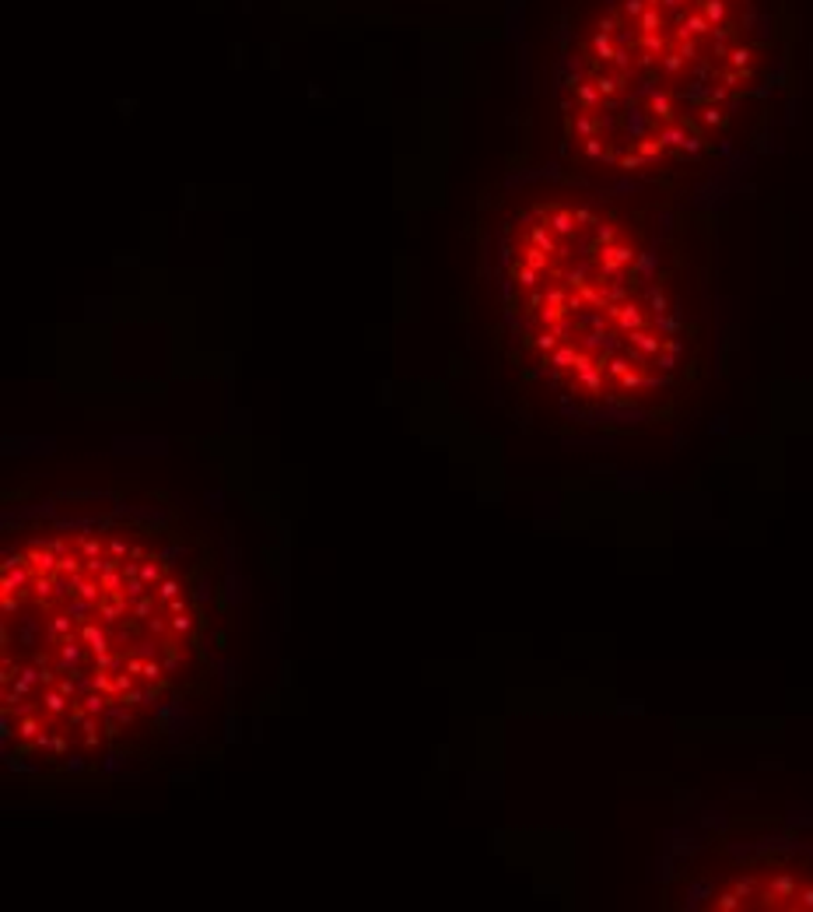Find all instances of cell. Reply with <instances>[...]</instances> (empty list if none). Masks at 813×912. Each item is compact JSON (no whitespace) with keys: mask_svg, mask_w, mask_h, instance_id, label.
<instances>
[{"mask_svg":"<svg viewBox=\"0 0 813 912\" xmlns=\"http://www.w3.org/2000/svg\"><path fill=\"white\" fill-rule=\"evenodd\" d=\"M210 547L140 485L18 495L0 562L4 761L95 779L155 754L210 681Z\"/></svg>","mask_w":813,"mask_h":912,"instance_id":"6da1fadb","label":"cell"},{"mask_svg":"<svg viewBox=\"0 0 813 912\" xmlns=\"http://www.w3.org/2000/svg\"><path fill=\"white\" fill-rule=\"evenodd\" d=\"M484 309L508 393L554 432L663 428L712 369L708 239L680 201L529 183L491 218Z\"/></svg>","mask_w":813,"mask_h":912,"instance_id":"7a4b0ae2","label":"cell"},{"mask_svg":"<svg viewBox=\"0 0 813 912\" xmlns=\"http://www.w3.org/2000/svg\"><path fill=\"white\" fill-rule=\"evenodd\" d=\"M799 91L796 0H596L554 84L568 176L684 201L750 162Z\"/></svg>","mask_w":813,"mask_h":912,"instance_id":"3957f363","label":"cell"},{"mask_svg":"<svg viewBox=\"0 0 813 912\" xmlns=\"http://www.w3.org/2000/svg\"><path fill=\"white\" fill-rule=\"evenodd\" d=\"M663 906L708 912H813V829L736 818L673 863Z\"/></svg>","mask_w":813,"mask_h":912,"instance_id":"277c9868","label":"cell"}]
</instances>
